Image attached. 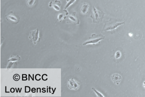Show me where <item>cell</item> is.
I'll return each mask as SVG.
<instances>
[{"label": "cell", "instance_id": "obj_1", "mask_svg": "<svg viewBox=\"0 0 145 97\" xmlns=\"http://www.w3.org/2000/svg\"><path fill=\"white\" fill-rule=\"evenodd\" d=\"M125 22H117L115 19L113 18H111L109 21H107L105 22L103 26V31H112L114 30L118 27L120 26L122 24H124Z\"/></svg>", "mask_w": 145, "mask_h": 97}, {"label": "cell", "instance_id": "obj_2", "mask_svg": "<svg viewBox=\"0 0 145 97\" xmlns=\"http://www.w3.org/2000/svg\"><path fill=\"white\" fill-rule=\"evenodd\" d=\"M105 13L103 12L98 10L94 7L93 6V10L90 17L92 18L94 23L98 24L104 18Z\"/></svg>", "mask_w": 145, "mask_h": 97}, {"label": "cell", "instance_id": "obj_3", "mask_svg": "<svg viewBox=\"0 0 145 97\" xmlns=\"http://www.w3.org/2000/svg\"><path fill=\"white\" fill-rule=\"evenodd\" d=\"M104 39L105 37L101 34H92L91 37H89L87 40L83 43V46H85L88 44L96 45Z\"/></svg>", "mask_w": 145, "mask_h": 97}, {"label": "cell", "instance_id": "obj_4", "mask_svg": "<svg viewBox=\"0 0 145 97\" xmlns=\"http://www.w3.org/2000/svg\"><path fill=\"white\" fill-rule=\"evenodd\" d=\"M5 17L7 21L13 24H17L20 21V17L13 12H10L5 15Z\"/></svg>", "mask_w": 145, "mask_h": 97}, {"label": "cell", "instance_id": "obj_5", "mask_svg": "<svg viewBox=\"0 0 145 97\" xmlns=\"http://www.w3.org/2000/svg\"><path fill=\"white\" fill-rule=\"evenodd\" d=\"M39 29H37L35 30L31 31L29 36V39L31 41L34 45H36L38 42L40 41V38L39 37Z\"/></svg>", "mask_w": 145, "mask_h": 97}, {"label": "cell", "instance_id": "obj_6", "mask_svg": "<svg viewBox=\"0 0 145 97\" xmlns=\"http://www.w3.org/2000/svg\"><path fill=\"white\" fill-rule=\"evenodd\" d=\"M68 86L70 90H76L79 88L80 83L76 81L74 78H71L68 81Z\"/></svg>", "mask_w": 145, "mask_h": 97}, {"label": "cell", "instance_id": "obj_7", "mask_svg": "<svg viewBox=\"0 0 145 97\" xmlns=\"http://www.w3.org/2000/svg\"><path fill=\"white\" fill-rule=\"evenodd\" d=\"M79 20L77 19L76 17V13L73 12L71 14L68 15L67 18V23H72L74 24H79Z\"/></svg>", "mask_w": 145, "mask_h": 97}, {"label": "cell", "instance_id": "obj_8", "mask_svg": "<svg viewBox=\"0 0 145 97\" xmlns=\"http://www.w3.org/2000/svg\"><path fill=\"white\" fill-rule=\"evenodd\" d=\"M61 5V1L58 0H56L54 2L52 1H50V2L49 3V6L50 7L53 8L56 11H59L61 9L60 6Z\"/></svg>", "mask_w": 145, "mask_h": 97}, {"label": "cell", "instance_id": "obj_9", "mask_svg": "<svg viewBox=\"0 0 145 97\" xmlns=\"http://www.w3.org/2000/svg\"><path fill=\"white\" fill-rule=\"evenodd\" d=\"M111 79L114 83L116 85H118L121 81L122 77L119 74L114 73L111 75Z\"/></svg>", "mask_w": 145, "mask_h": 97}, {"label": "cell", "instance_id": "obj_10", "mask_svg": "<svg viewBox=\"0 0 145 97\" xmlns=\"http://www.w3.org/2000/svg\"><path fill=\"white\" fill-rule=\"evenodd\" d=\"M89 10H90V6L88 3H84L80 6V12L83 15L88 14L89 12Z\"/></svg>", "mask_w": 145, "mask_h": 97}, {"label": "cell", "instance_id": "obj_11", "mask_svg": "<svg viewBox=\"0 0 145 97\" xmlns=\"http://www.w3.org/2000/svg\"><path fill=\"white\" fill-rule=\"evenodd\" d=\"M68 15V13L67 10H63L62 12H61V13L58 15V21H59V22H61L64 19H65L66 18V16Z\"/></svg>", "mask_w": 145, "mask_h": 97}, {"label": "cell", "instance_id": "obj_12", "mask_svg": "<svg viewBox=\"0 0 145 97\" xmlns=\"http://www.w3.org/2000/svg\"><path fill=\"white\" fill-rule=\"evenodd\" d=\"M21 58L19 56L12 55L10 57V59L8 60V62H15L20 60Z\"/></svg>", "mask_w": 145, "mask_h": 97}, {"label": "cell", "instance_id": "obj_13", "mask_svg": "<svg viewBox=\"0 0 145 97\" xmlns=\"http://www.w3.org/2000/svg\"><path fill=\"white\" fill-rule=\"evenodd\" d=\"M36 3V0H27L26 4L27 5L30 7L33 6Z\"/></svg>", "mask_w": 145, "mask_h": 97}, {"label": "cell", "instance_id": "obj_14", "mask_svg": "<svg viewBox=\"0 0 145 97\" xmlns=\"http://www.w3.org/2000/svg\"><path fill=\"white\" fill-rule=\"evenodd\" d=\"M66 1L67 3L66 5H65V10L67 9L68 7L70 6V5L74 4L76 0H66Z\"/></svg>", "mask_w": 145, "mask_h": 97}, {"label": "cell", "instance_id": "obj_15", "mask_svg": "<svg viewBox=\"0 0 145 97\" xmlns=\"http://www.w3.org/2000/svg\"><path fill=\"white\" fill-rule=\"evenodd\" d=\"M92 90H93V91L95 92V93L96 94V95L97 97H104V95H103V94H102L100 92H99L97 90H96V89H95L94 88H92Z\"/></svg>", "mask_w": 145, "mask_h": 97}, {"label": "cell", "instance_id": "obj_16", "mask_svg": "<svg viewBox=\"0 0 145 97\" xmlns=\"http://www.w3.org/2000/svg\"><path fill=\"white\" fill-rule=\"evenodd\" d=\"M121 54L120 52L119 51H118L116 52V54H115V58H116V59H119V58H120V57H121Z\"/></svg>", "mask_w": 145, "mask_h": 97}, {"label": "cell", "instance_id": "obj_17", "mask_svg": "<svg viewBox=\"0 0 145 97\" xmlns=\"http://www.w3.org/2000/svg\"><path fill=\"white\" fill-rule=\"evenodd\" d=\"M20 77L19 74H15L14 75L13 77V79L15 81H18L20 79Z\"/></svg>", "mask_w": 145, "mask_h": 97}, {"label": "cell", "instance_id": "obj_18", "mask_svg": "<svg viewBox=\"0 0 145 97\" xmlns=\"http://www.w3.org/2000/svg\"><path fill=\"white\" fill-rule=\"evenodd\" d=\"M25 92H30V87H29V86H25Z\"/></svg>", "mask_w": 145, "mask_h": 97}, {"label": "cell", "instance_id": "obj_19", "mask_svg": "<svg viewBox=\"0 0 145 97\" xmlns=\"http://www.w3.org/2000/svg\"><path fill=\"white\" fill-rule=\"evenodd\" d=\"M40 76H40V74H37L36 76H35V79H36L37 81H39V80H40V79H41Z\"/></svg>", "mask_w": 145, "mask_h": 97}, {"label": "cell", "instance_id": "obj_20", "mask_svg": "<svg viewBox=\"0 0 145 97\" xmlns=\"http://www.w3.org/2000/svg\"><path fill=\"white\" fill-rule=\"evenodd\" d=\"M47 74H44V75H43V80H44V81H46V80H47L48 78H47Z\"/></svg>", "mask_w": 145, "mask_h": 97}, {"label": "cell", "instance_id": "obj_21", "mask_svg": "<svg viewBox=\"0 0 145 97\" xmlns=\"http://www.w3.org/2000/svg\"><path fill=\"white\" fill-rule=\"evenodd\" d=\"M143 86H144V87L145 88V82H143Z\"/></svg>", "mask_w": 145, "mask_h": 97}, {"label": "cell", "instance_id": "obj_22", "mask_svg": "<svg viewBox=\"0 0 145 97\" xmlns=\"http://www.w3.org/2000/svg\"><path fill=\"white\" fill-rule=\"evenodd\" d=\"M129 36H131H131H132V34H131V33H129Z\"/></svg>", "mask_w": 145, "mask_h": 97}]
</instances>
